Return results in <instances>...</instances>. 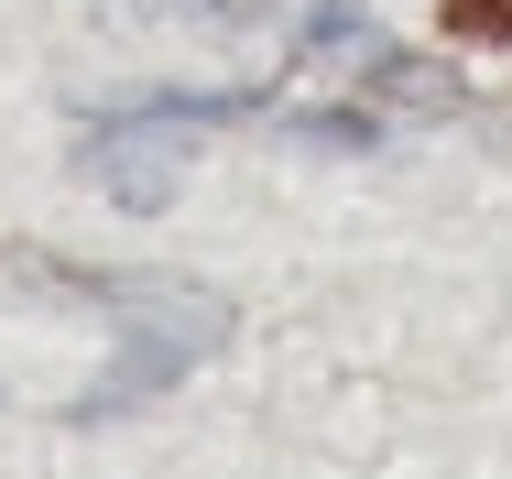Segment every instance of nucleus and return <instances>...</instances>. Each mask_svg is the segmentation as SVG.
<instances>
[{"label":"nucleus","mask_w":512,"mask_h":479,"mask_svg":"<svg viewBox=\"0 0 512 479\" xmlns=\"http://www.w3.org/2000/svg\"><path fill=\"white\" fill-rule=\"evenodd\" d=\"M371 55H382V33L360 22V0H316V22H306V66H349V77H360Z\"/></svg>","instance_id":"20e7f679"},{"label":"nucleus","mask_w":512,"mask_h":479,"mask_svg":"<svg viewBox=\"0 0 512 479\" xmlns=\"http://www.w3.org/2000/svg\"><path fill=\"white\" fill-rule=\"evenodd\" d=\"M55 284L99 294L109 316H120V360L77 392V425H109V414L175 392L197 360H218V338H229V305L207 284H186V273H55Z\"/></svg>","instance_id":"f257e3e1"},{"label":"nucleus","mask_w":512,"mask_h":479,"mask_svg":"<svg viewBox=\"0 0 512 479\" xmlns=\"http://www.w3.org/2000/svg\"><path fill=\"white\" fill-rule=\"evenodd\" d=\"M458 44H512V0H436Z\"/></svg>","instance_id":"423d86ee"},{"label":"nucleus","mask_w":512,"mask_h":479,"mask_svg":"<svg viewBox=\"0 0 512 479\" xmlns=\"http://www.w3.org/2000/svg\"><path fill=\"white\" fill-rule=\"evenodd\" d=\"M251 98H142V109H109L99 131L77 142V175L109 196V207H164V196L186 186V164H197V142L218 120H240Z\"/></svg>","instance_id":"f03ea898"},{"label":"nucleus","mask_w":512,"mask_h":479,"mask_svg":"<svg viewBox=\"0 0 512 479\" xmlns=\"http://www.w3.org/2000/svg\"><path fill=\"white\" fill-rule=\"evenodd\" d=\"M284 131H295V142H338V153H371V142H382L371 109H295Z\"/></svg>","instance_id":"39448f33"},{"label":"nucleus","mask_w":512,"mask_h":479,"mask_svg":"<svg viewBox=\"0 0 512 479\" xmlns=\"http://www.w3.org/2000/svg\"><path fill=\"white\" fill-rule=\"evenodd\" d=\"M360 88L382 98V109H425V120H436V109H458V77H447V66H425V55H393V44L360 66Z\"/></svg>","instance_id":"7ed1b4c3"}]
</instances>
